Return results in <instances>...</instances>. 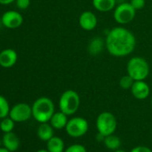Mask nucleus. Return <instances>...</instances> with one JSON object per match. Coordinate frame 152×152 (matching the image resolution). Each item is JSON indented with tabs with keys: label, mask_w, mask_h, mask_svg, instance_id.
I'll list each match as a JSON object with an SVG mask.
<instances>
[{
	"label": "nucleus",
	"mask_w": 152,
	"mask_h": 152,
	"mask_svg": "<svg viewBox=\"0 0 152 152\" xmlns=\"http://www.w3.org/2000/svg\"><path fill=\"white\" fill-rule=\"evenodd\" d=\"M37 134H38V137L41 140L48 141L53 137V134H54L52 125L48 124V123H41L38 128Z\"/></svg>",
	"instance_id": "nucleus-16"
},
{
	"label": "nucleus",
	"mask_w": 152,
	"mask_h": 152,
	"mask_svg": "<svg viewBox=\"0 0 152 152\" xmlns=\"http://www.w3.org/2000/svg\"><path fill=\"white\" fill-rule=\"evenodd\" d=\"M15 1H16V6L22 10L27 9L31 4L30 0H15Z\"/></svg>",
	"instance_id": "nucleus-25"
},
{
	"label": "nucleus",
	"mask_w": 152,
	"mask_h": 152,
	"mask_svg": "<svg viewBox=\"0 0 152 152\" xmlns=\"http://www.w3.org/2000/svg\"><path fill=\"white\" fill-rule=\"evenodd\" d=\"M103 47H104L103 40L99 37L94 38L91 40L89 44V52L91 55H94V56L98 55L102 51Z\"/></svg>",
	"instance_id": "nucleus-18"
},
{
	"label": "nucleus",
	"mask_w": 152,
	"mask_h": 152,
	"mask_svg": "<svg viewBox=\"0 0 152 152\" xmlns=\"http://www.w3.org/2000/svg\"><path fill=\"white\" fill-rule=\"evenodd\" d=\"M131 152H152V151L148 148H147V147L138 146V147H135L134 148H132Z\"/></svg>",
	"instance_id": "nucleus-26"
},
{
	"label": "nucleus",
	"mask_w": 152,
	"mask_h": 152,
	"mask_svg": "<svg viewBox=\"0 0 152 152\" xmlns=\"http://www.w3.org/2000/svg\"><path fill=\"white\" fill-rule=\"evenodd\" d=\"M37 152H49V151H48V149H47V150H46V149H40V150H38Z\"/></svg>",
	"instance_id": "nucleus-29"
},
{
	"label": "nucleus",
	"mask_w": 152,
	"mask_h": 152,
	"mask_svg": "<svg viewBox=\"0 0 152 152\" xmlns=\"http://www.w3.org/2000/svg\"><path fill=\"white\" fill-rule=\"evenodd\" d=\"M2 143L4 147L9 151L15 152L20 146V139L15 133H14L13 132H9L4 134L2 138Z\"/></svg>",
	"instance_id": "nucleus-13"
},
{
	"label": "nucleus",
	"mask_w": 152,
	"mask_h": 152,
	"mask_svg": "<svg viewBox=\"0 0 152 152\" xmlns=\"http://www.w3.org/2000/svg\"><path fill=\"white\" fill-rule=\"evenodd\" d=\"M136 15V10L130 3H122L115 8L114 19L119 24H127L131 23Z\"/></svg>",
	"instance_id": "nucleus-7"
},
{
	"label": "nucleus",
	"mask_w": 152,
	"mask_h": 152,
	"mask_svg": "<svg viewBox=\"0 0 152 152\" xmlns=\"http://www.w3.org/2000/svg\"><path fill=\"white\" fill-rule=\"evenodd\" d=\"M64 152H88L84 146L81 144H73L68 147Z\"/></svg>",
	"instance_id": "nucleus-23"
},
{
	"label": "nucleus",
	"mask_w": 152,
	"mask_h": 152,
	"mask_svg": "<svg viewBox=\"0 0 152 152\" xmlns=\"http://www.w3.org/2000/svg\"><path fill=\"white\" fill-rule=\"evenodd\" d=\"M79 24L84 31H92L98 24L97 16L91 11H85L79 17Z\"/></svg>",
	"instance_id": "nucleus-10"
},
{
	"label": "nucleus",
	"mask_w": 152,
	"mask_h": 152,
	"mask_svg": "<svg viewBox=\"0 0 152 152\" xmlns=\"http://www.w3.org/2000/svg\"><path fill=\"white\" fill-rule=\"evenodd\" d=\"M97 128L99 133L107 136L113 134L116 129L117 122L115 116L109 112H103L97 118Z\"/></svg>",
	"instance_id": "nucleus-5"
},
{
	"label": "nucleus",
	"mask_w": 152,
	"mask_h": 152,
	"mask_svg": "<svg viewBox=\"0 0 152 152\" xmlns=\"http://www.w3.org/2000/svg\"><path fill=\"white\" fill-rule=\"evenodd\" d=\"M9 112H10V107H9L8 101L5 97L0 95V119H3L7 115H9Z\"/></svg>",
	"instance_id": "nucleus-21"
},
{
	"label": "nucleus",
	"mask_w": 152,
	"mask_h": 152,
	"mask_svg": "<svg viewBox=\"0 0 152 152\" xmlns=\"http://www.w3.org/2000/svg\"><path fill=\"white\" fill-rule=\"evenodd\" d=\"M32 115V108L26 103L16 104L10 109L9 116L17 123H23L29 120Z\"/></svg>",
	"instance_id": "nucleus-8"
},
{
	"label": "nucleus",
	"mask_w": 152,
	"mask_h": 152,
	"mask_svg": "<svg viewBox=\"0 0 152 152\" xmlns=\"http://www.w3.org/2000/svg\"><path fill=\"white\" fill-rule=\"evenodd\" d=\"M15 128V121L9 116V117H5L0 122V129L3 132H13Z\"/></svg>",
	"instance_id": "nucleus-20"
},
{
	"label": "nucleus",
	"mask_w": 152,
	"mask_h": 152,
	"mask_svg": "<svg viewBox=\"0 0 152 152\" xmlns=\"http://www.w3.org/2000/svg\"><path fill=\"white\" fill-rule=\"evenodd\" d=\"M0 152H11V151H9L7 148L4 147V148H0Z\"/></svg>",
	"instance_id": "nucleus-28"
},
{
	"label": "nucleus",
	"mask_w": 152,
	"mask_h": 152,
	"mask_svg": "<svg viewBox=\"0 0 152 152\" xmlns=\"http://www.w3.org/2000/svg\"><path fill=\"white\" fill-rule=\"evenodd\" d=\"M47 148L49 152H63L64 149V143L59 137H52L48 140Z\"/></svg>",
	"instance_id": "nucleus-17"
},
{
	"label": "nucleus",
	"mask_w": 152,
	"mask_h": 152,
	"mask_svg": "<svg viewBox=\"0 0 152 152\" xmlns=\"http://www.w3.org/2000/svg\"><path fill=\"white\" fill-rule=\"evenodd\" d=\"M17 61V53L14 49H5L0 53V65L5 68H10Z\"/></svg>",
	"instance_id": "nucleus-12"
},
{
	"label": "nucleus",
	"mask_w": 152,
	"mask_h": 152,
	"mask_svg": "<svg viewBox=\"0 0 152 152\" xmlns=\"http://www.w3.org/2000/svg\"><path fill=\"white\" fill-rule=\"evenodd\" d=\"M80 103L81 99L79 94L72 90H68L65 91L60 97L59 108L60 111L64 113L66 115H71L78 110Z\"/></svg>",
	"instance_id": "nucleus-4"
},
{
	"label": "nucleus",
	"mask_w": 152,
	"mask_h": 152,
	"mask_svg": "<svg viewBox=\"0 0 152 152\" xmlns=\"http://www.w3.org/2000/svg\"><path fill=\"white\" fill-rule=\"evenodd\" d=\"M106 48L114 56H126L136 47V39L132 31L124 27H115L109 31L105 40Z\"/></svg>",
	"instance_id": "nucleus-1"
},
{
	"label": "nucleus",
	"mask_w": 152,
	"mask_h": 152,
	"mask_svg": "<svg viewBox=\"0 0 152 152\" xmlns=\"http://www.w3.org/2000/svg\"><path fill=\"white\" fill-rule=\"evenodd\" d=\"M151 105H152V98H151Z\"/></svg>",
	"instance_id": "nucleus-31"
},
{
	"label": "nucleus",
	"mask_w": 152,
	"mask_h": 152,
	"mask_svg": "<svg viewBox=\"0 0 152 152\" xmlns=\"http://www.w3.org/2000/svg\"><path fill=\"white\" fill-rule=\"evenodd\" d=\"M131 91L135 99L142 100L149 96L150 89L148 83L144 81H134L131 88Z\"/></svg>",
	"instance_id": "nucleus-11"
},
{
	"label": "nucleus",
	"mask_w": 152,
	"mask_h": 152,
	"mask_svg": "<svg viewBox=\"0 0 152 152\" xmlns=\"http://www.w3.org/2000/svg\"><path fill=\"white\" fill-rule=\"evenodd\" d=\"M67 122H68L67 115L62 111L54 113V115L50 119V124L52 125L53 128L57 130H61L64 128L67 124Z\"/></svg>",
	"instance_id": "nucleus-14"
},
{
	"label": "nucleus",
	"mask_w": 152,
	"mask_h": 152,
	"mask_svg": "<svg viewBox=\"0 0 152 152\" xmlns=\"http://www.w3.org/2000/svg\"><path fill=\"white\" fill-rule=\"evenodd\" d=\"M32 116L39 123H48L50 121L55 113V106L53 101L47 98L41 97L35 100L32 107Z\"/></svg>",
	"instance_id": "nucleus-2"
},
{
	"label": "nucleus",
	"mask_w": 152,
	"mask_h": 152,
	"mask_svg": "<svg viewBox=\"0 0 152 152\" xmlns=\"http://www.w3.org/2000/svg\"><path fill=\"white\" fill-rule=\"evenodd\" d=\"M104 143H105V145H106V147L107 148L112 149V150H116L121 146L120 139L117 136H115L113 134L106 136L105 140H104Z\"/></svg>",
	"instance_id": "nucleus-19"
},
{
	"label": "nucleus",
	"mask_w": 152,
	"mask_h": 152,
	"mask_svg": "<svg viewBox=\"0 0 152 152\" xmlns=\"http://www.w3.org/2000/svg\"><path fill=\"white\" fill-rule=\"evenodd\" d=\"M89 129V124L87 120L83 117H73L67 122L65 126L68 135L73 138L83 136Z\"/></svg>",
	"instance_id": "nucleus-6"
},
{
	"label": "nucleus",
	"mask_w": 152,
	"mask_h": 152,
	"mask_svg": "<svg viewBox=\"0 0 152 152\" xmlns=\"http://www.w3.org/2000/svg\"><path fill=\"white\" fill-rule=\"evenodd\" d=\"M14 1H15V0H0V4H2V5H9L12 2H14Z\"/></svg>",
	"instance_id": "nucleus-27"
},
{
	"label": "nucleus",
	"mask_w": 152,
	"mask_h": 152,
	"mask_svg": "<svg viewBox=\"0 0 152 152\" xmlns=\"http://www.w3.org/2000/svg\"><path fill=\"white\" fill-rule=\"evenodd\" d=\"M94 8L99 12H109L115 7V0H92Z\"/></svg>",
	"instance_id": "nucleus-15"
},
{
	"label": "nucleus",
	"mask_w": 152,
	"mask_h": 152,
	"mask_svg": "<svg viewBox=\"0 0 152 152\" xmlns=\"http://www.w3.org/2000/svg\"><path fill=\"white\" fill-rule=\"evenodd\" d=\"M23 18L16 11H8L5 13L2 16L3 24L9 29H16L22 25Z\"/></svg>",
	"instance_id": "nucleus-9"
},
{
	"label": "nucleus",
	"mask_w": 152,
	"mask_h": 152,
	"mask_svg": "<svg viewBox=\"0 0 152 152\" xmlns=\"http://www.w3.org/2000/svg\"><path fill=\"white\" fill-rule=\"evenodd\" d=\"M115 152H125V151L122 150V149H116V150H115Z\"/></svg>",
	"instance_id": "nucleus-30"
},
{
	"label": "nucleus",
	"mask_w": 152,
	"mask_h": 152,
	"mask_svg": "<svg viewBox=\"0 0 152 152\" xmlns=\"http://www.w3.org/2000/svg\"><path fill=\"white\" fill-rule=\"evenodd\" d=\"M130 4L136 10H141L145 7V0H131Z\"/></svg>",
	"instance_id": "nucleus-24"
},
{
	"label": "nucleus",
	"mask_w": 152,
	"mask_h": 152,
	"mask_svg": "<svg viewBox=\"0 0 152 152\" xmlns=\"http://www.w3.org/2000/svg\"><path fill=\"white\" fill-rule=\"evenodd\" d=\"M126 71L134 81H144L149 73V65L143 57L134 56L128 61Z\"/></svg>",
	"instance_id": "nucleus-3"
},
{
	"label": "nucleus",
	"mask_w": 152,
	"mask_h": 152,
	"mask_svg": "<svg viewBox=\"0 0 152 152\" xmlns=\"http://www.w3.org/2000/svg\"><path fill=\"white\" fill-rule=\"evenodd\" d=\"M134 83V80L131 77L130 75H124L119 81V86L123 90H130Z\"/></svg>",
	"instance_id": "nucleus-22"
}]
</instances>
